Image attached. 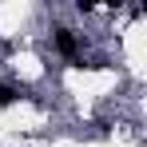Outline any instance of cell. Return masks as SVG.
<instances>
[{
	"mask_svg": "<svg viewBox=\"0 0 147 147\" xmlns=\"http://www.w3.org/2000/svg\"><path fill=\"white\" fill-rule=\"evenodd\" d=\"M56 48L64 52L68 60H76V56H80V40H76L72 28H56Z\"/></svg>",
	"mask_w": 147,
	"mask_h": 147,
	"instance_id": "6da1fadb",
	"label": "cell"
},
{
	"mask_svg": "<svg viewBox=\"0 0 147 147\" xmlns=\"http://www.w3.org/2000/svg\"><path fill=\"white\" fill-rule=\"evenodd\" d=\"M12 99H16V92H12V88H8V84H0V107H8V103H12Z\"/></svg>",
	"mask_w": 147,
	"mask_h": 147,
	"instance_id": "7a4b0ae2",
	"label": "cell"
}]
</instances>
